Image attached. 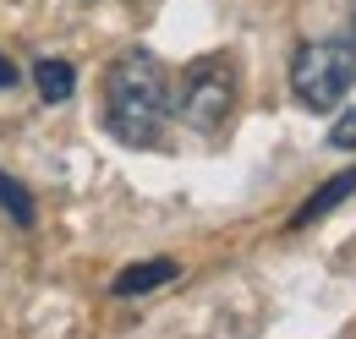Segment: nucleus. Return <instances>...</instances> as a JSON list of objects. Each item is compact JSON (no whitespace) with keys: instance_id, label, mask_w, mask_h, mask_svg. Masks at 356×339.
I'll list each match as a JSON object with an SVG mask.
<instances>
[{"instance_id":"20e7f679","label":"nucleus","mask_w":356,"mask_h":339,"mask_svg":"<svg viewBox=\"0 0 356 339\" xmlns=\"http://www.w3.org/2000/svg\"><path fill=\"white\" fill-rule=\"evenodd\" d=\"M351 192H356V170H340L334 181H323V186L312 192L307 203H302V208L291 213V224H296V230H302V224H318L323 213H334V208H340V203H346Z\"/></svg>"},{"instance_id":"1a4fd4ad","label":"nucleus","mask_w":356,"mask_h":339,"mask_svg":"<svg viewBox=\"0 0 356 339\" xmlns=\"http://www.w3.org/2000/svg\"><path fill=\"white\" fill-rule=\"evenodd\" d=\"M0 88H17V66H11L6 55H0Z\"/></svg>"},{"instance_id":"423d86ee","label":"nucleus","mask_w":356,"mask_h":339,"mask_svg":"<svg viewBox=\"0 0 356 339\" xmlns=\"http://www.w3.org/2000/svg\"><path fill=\"white\" fill-rule=\"evenodd\" d=\"M33 88H39L44 104H66L72 88H77V72H72L66 60H39V66H33Z\"/></svg>"},{"instance_id":"9d476101","label":"nucleus","mask_w":356,"mask_h":339,"mask_svg":"<svg viewBox=\"0 0 356 339\" xmlns=\"http://www.w3.org/2000/svg\"><path fill=\"white\" fill-rule=\"evenodd\" d=\"M340 39L351 44V55H356V17H351V28H346V33H340Z\"/></svg>"},{"instance_id":"6e6552de","label":"nucleus","mask_w":356,"mask_h":339,"mask_svg":"<svg viewBox=\"0 0 356 339\" xmlns=\"http://www.w3.org/2000/svg\"><path fill=\"white\" fill-rule=\"evenodd\" d=\"M329 148H340V154H356V110H346L334 131H329Z\"/></svg>"},{"instance_id":"f257e3e1","label":"nucleus","mask_w":356,"mask_h":339,"mask_svg":"<svg viewBox=\"0 0 356 339\" xmlns=\"http://www.w3.org/2000/svg\"><path fill=\"white\" fill-rule=\"evenodd\" d=\"M170 110H176V93H170V77H165V60L143 44L121 49L104 72V126L121 142L143 148V142L159 137Z\"/></svg>"},{"instance_id":"39448f33","label":"nucleus","mask_w":356,"mask_h":339,"mask_svg":"<svg viewBox=\"0 0 356 339\" xmlns=\"http://www.w3.org/2000/svg\"><path fill=\"white\" fill-rule=\"evenodd\" d=\"M181 268H176V257H148V263H137V268H121L115 274V296H143V290H159V285H170Z\"/></svg>"},{"instance_id":"7ed1b4c3","label":"nucleus","mask_w":356,"mask_h":339,"mask_svg":"<svg viewBox=\"0 0 356 339\" xmlns=\"http://www.w3.org/2000/svg\"><path fill=\"white\" fill-rule=\"evenodd\" d=\"M176 110L192 131H220L230 121V110H236V66H230V55H203V60L186 66Z\"/></svg>"},{"instance_id":"0eeeda50","label":"nucleus","mask_w":356,"mask_h":339,"mask_svg":"<svg viewBox=\"0 0 356 339\" xmlns=\"http://www.w3.org/2000/svg\"><path fill=\"white\" fill-rule=\"evenodd\" d=\"M0 208L11 213V219H17L22 230H28L33 219H39V208H33V197H28V186H17V181H11L6 170H0Z\"/></svg>"},{"instance_id":"f03ea898","label":"nucleus","mask_w":356,"mask_h":339,"mask_svg":"<svg viewBox=\"0 0 356 339\" xmlns=\"http://www.w3.org/2000/svg\"><path fill=\"white\" fill-rule=\"evenodd\" d=\"M356 83V55L346 39H312L291 55V88L307 110H334L346 99V88Z\"/></svg>"}]
</instances>
